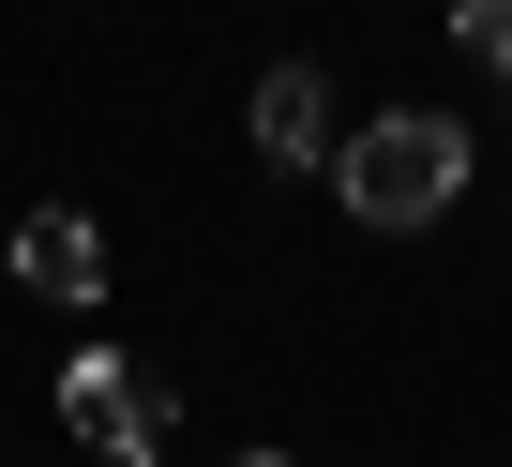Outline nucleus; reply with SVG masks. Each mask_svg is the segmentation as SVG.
Masks as SVG:
<instances>
[{"label":"nucleus","mask_w":512,"mask_h":467,"mask_svg":"<svg viewBox=\"0 0 512 467\" xmlns=\"http://www.w3.org/2000/svg\"><path fill=\"white\" fill-rule=\"evenodd\" d=\"M332 196L377 226V242L437 226V211L467 196V121H452V106H377L362 136H332Z\"/></svg>","instance_id":"f257e3e1"},{"label":"nucleus","mask_w":512,"mask_h":467,"mask_svg":"<svg viewBox=\"0 0 512 467\" xmlns=\"http://www.w3.org/2000/svg\"><path fill=\"white\" fill-rule=\"evenodd\" d=\"M61 422H76L106 467H136V452L166 437V377H151V362H121V347H76V362H61Z\"/></svg>","instance_id":"f03ea898"},{"label":"nucleus","mask_w":512,"mask_h":467,"mask_svg":"<svg viewBox=\"0 0 512 467\" xmlns=\"http://www.w3.org/2000/svg\"><path fill=\"white\" fill-rule=\"evenodd\" d=\"M16 287H46V302H91V287H106V226L46 196V211L16 226Z\"/></svg>","instance_id":"7ed1b4c3"},{"label":"nucleus","mask_w":512,"mask_h":467,"mask_svg":"<svg viewBox=\"0 0 512 467\" xmlns=\"http://www.w3.org/2000/svg\"><path fill=\"white\" fill-rule=\"evenodd\" d=\"M256 151H272V166H332V76L317 61H272V76H256Z\"/></svg>","instance_id":"20e7f679"},{"label":"nucleus","mask_w":512,"mask_h":467,"mask_svg":"<svg viewBox=\"0 0 512 467\" xmlns=\"http://www.w3.org/2000/svg\"><path fill=\"white\" fill-rule=\"evenodd\" d=\"M452 46H467L482 76H512V0H452Z\"/></svg>","instance_id":"39448f33"},{"label":"nucleus","mask_w":512,"mask_h":467,"mask_svg":"<svg viewBox=\"0 0 512 467\" xmlns=\"http://www.w3.org/2000/svg\"><path fill=\"white\" fill-rule=\"evenodd\" d=\"M241 467H287V452H241Z\"/></svg>","instance_id":"423d86ee"},{"label":"nucleus","mask_w":512,"mask_h":467,"mask_svg":"<svg viewBox=\"0 0 512 467\" xmlns=\"http://www.w3.org/2000/svg\"><path fill=\"white\" fill-rule=\"evenodd\" d=\"M136 467H151V452H136Z\"/></svg>","instance_id":"0eeeda50"}]
</instances>
